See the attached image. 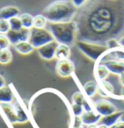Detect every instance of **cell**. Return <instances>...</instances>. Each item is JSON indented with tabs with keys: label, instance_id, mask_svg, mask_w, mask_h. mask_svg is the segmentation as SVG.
<instances>
[{
	"label": "cell",
	"instance_id": "6da1fadb",
	"mask_svg": "<svg viewBox=\"0 0 124 128\" xmlns=\"http://www.w3.org/2000/svg\"><path fill=\"white\" fill-rule=\"evenodd\" d=\"M70 0H56L50 3L44 11L43 16L50 24L72 22L77 10Z\"/></svg>",
	"mask_w": 124,
	"mask_h": 128
},
{
	"label": "cell",
	"instance_id": "7a4b0ae2",
	"mask_svg": "<svg viewBox=\"0 0 124 128\" xmlns=\"http://www.w3.org/2000/svg\"><path fill=\"white\" fill-rule=\"evenodd\" d=\"M48 30L52 33L54 41L58 44L72 46L76 41L77 24L74 22L50 24Z\"/></svg>",
	"mask_w": 124,
	"mask_h": 128
},
{
	"label": "cell",
	"instance_id": "3957f363",
	"mask_svg": "<svg viewBox=\"0 0 124 128\" xmlns=\"http://www.w3.org/2000/svg\"><path fill=\"white\" fill-rule=\"evenodd\" d=\"M77 45L80 50L93 61H98L100 59L102 61L105 56L108 52V47L88 41H78Z\"/></svg>",
	"mask_w": 124,
	"mask_h": 128
},
{
	"label": "cell",
	"instance_id": "277c9868",
	"mask_svg": "<svg viewBox=\"0 0 124 128\" xmlns=\"http://www.w3.org/2000/svg\"><path fill=\"white\" fill-rule=\"evenodd\" d=\"M54 41L52 33L46 28L39 29V28H31L30 34H29V39L28 42L32 45L34 48H37L45 46L46 44Z\"/></svg>",
	"mask_w": 124,
	"mask_h": 128
},
{
	"label": "cell",
	"instance_id": "5b68a950",
	"mask_svg": "<svg viewBox=\"0 0 124 128\" xmlns=\"http://www.w3.org/2000/svg\"><path fill=\"white\" fill-rule=\"evenodd\" d=\"M55 71L61 78H68L72 76L75 71V64L70 59L58 60L55 66Z\"/></svg>",
	"mask_w": 124,
	"mask_h": 128
},
{
	"label": "cell",
	"instance_id": "8992f818",
	"mask_svg": "<svg viewBox=\"0 0 124 128\" xmlns=\"http://www.w3.org/2000/svg\"><path fill=\"white\" fill-rule=\"evenodd\" d=\"M94 109L101 116H106L117 112V108L116 106L106 99L97 100L94 103Z\"/></svg>",
	"mask_w": 124,
	"mask_h": 128
},
{
	"label": "cell",
	"instance_id": "52a82bcc",
	"mask_svg": "<svg viewBox=\"0 0 124 128\" xmlns=\"http://www.w3.org/2000/svg\"><path fill=\"white\" fill-rule=\"evenodd\" d=\"M29 34H30V30L29 29H25L22 28L20 30H18V31H13V30H10L8 32L7 37L11 45H16L18 43H22V42H25V41H28L29 39Z\"/></svg>",
	"mask_w": 124,
	"mask_h": 128
},
{
	"label": "cell",
	"instance_id": "ba28073f",
	"mask_svg": "<svg viewBox=\"0 0 124 128\" xmlns=\"http://www.w3.org/2000/svg\"><path fill=\"white\" fill-rule=\"evenodd\" d=\"M58 46V43L52 41L48 44H46L45 46L41 47L38 48V54L41 56V58L45 59V60H52L54 59L55 56V50Z\"/></svg>",
	"mask_w": 124,
	"mask_h": 128
},
{
	"label": "cell",
	"instance_id": "9c48e42d",
	"mask_svg": "<svg viewBox=\"0 0 124 128\" xmlns=\"http://www.w3.org/2000/svg\"><path fill=\"white\" fill-rule=\"evenodd\" d=\"M103 63L108 68V72L114 74L117 76H120L124 73V61L116 60V59H108L105 60Z\"/></svg>",
	"mask_w": 124,
	"mask_h": 128
},
{
	"label": "cell",
	"instance_id": "30bf717a",
	"mask_svg": "<svg viewBox=\"0 0 124 128\" xmlns=\"http://www.w3.org/2000/svg\"><path fill=\"white\" fill-rule=\"evenodd\" d=\"M0 110L4 112L6 118L10 123H18V116L16 109L12 103H0Z\"/></svg>",
	"mask_w": 124,
	"mask_h": 128
},
{
	"label": "cell",
	"instance_id": "8fae6325",
	"mask_svg": "<svg viewBox=\"0 0 124 128\" xmlns=\"http://www.w3.org/2000/svg\"><path fill=\"white\" fill-rule=\"evenodd\" d=\"M101 118L102 116L96 111L95 112L94 111L84 112V114L80 116L82 125H85V126H89V125H92V124H97V122L100 121Z\"/></svg>",
	"mask_w": 124,
	"mask_h": 128
},
{
	"label": "cell",
	"instance_id": "7c38bea8",
	"mask_svg": "<svg viewBox=\"0 0 124 128\" xmlns=\"http://www.w3.org/2000/svg\"><path fill=\"white\" fill-rule=\"evenodd\" d=\"M20 16V9L15 6H5L0 9V20H10L15 16Z\"/></svg>",
	"mask_w": 124,
	"mask_h": 128
},
{
	"label": "cell",
	"instance_id": "4fadbf2b",
	"mask_svg": "<svg viewBox=\"0 0 124 128\" xmlns=\"http://www.w3.org/2000/svg\"><path fill=\"white\" fill-rule=\"evenodd\" d=\"M70 56H71L70 46L58 44L56 50H55V56L54 57L57 60H65V59H69Z\"/></svg>",
	"mask_w": 124,
	"mask_h": 128
},
{
	"label": "cell",
	"instance_id": "5bb4252c",
	"mask_svg": "<svg viewBox=\"0 0 124 128\" xmlns=\"http://www.w3.org/2000/svg\"><path fill=\"white\" fill-rule=\"evenodd\" d=\"M14 100V92L11 86H5L0 89V103H12Z\"/></svg>",
	"mask_w": 124,
	"mask_h": 128
},
{
	"label": "cell",
	"instance_id": "9a60e30c",
	"mask_svg": "<svg viewBox=\"0 0 124 128\" xmlns=\"http://www.w3.org/2000/svg\"><path fill=\"white\" fill-rule=\"evenodd\" d=\"M122 112H114V114H108V116H102L100 120V124H104L108 127H110L112 125H114L116 122H117L119 120V118L121 116Z\"/></svg>",
	"mask_w": 124,
	"mask_h": 128
},
{
	"label": "cell",
	"instance_id": "2e32d148",
	"mask_svg": "<svg viewBox=\"0 0 124 128\" xmlns=\"http://www.w3.org/2000/svg\"><path fill=\"white\" fill-rule=\"evenodd\" d=\"M108 74H110V72H108V68L105 66V64H97L96 69H95V77H96L97 80H100V82L105 80L108 78Z\"/></svg>",
	"mask_w": 124,
	"mask_h": 128
},
{
	"label": "cell",
	"instance_id": "e0dca14e",
	"mask_svg": "<svg viewBox=\"0 0 124 128\" xmlns=\"http://www.w3.org/2000/svg\"><path fill=\"white\" fill-rule=\"evenodd\" d=\"M15 48L20 54H29L34 50V48L32 47V45L28 41L22 42V43H18V44L15 45Z\"/></svg>",
	"mask_w": 124,
	"mask_h": 128
},
{
	"label": "cell",
	"instance_id": "ac0fdd59",
	"mask_svg": "<svg viewBox=\"0 0 124 128\" xmlns=\"http://www.w3.org/2000/svg\"><path fill=\"white\" fill-rule=\"evenodd\" d=\"M98 88L99 86L95 80H89L84 84V90L85 94L88 98H90L96 94V92L98 91Z\"/></svg>",
	"mask_w": 124,
	"mask_h": 128
},
{
	"label": "cell",
	"instance_id": "d6986e66",
	"mask_svg": "<svg viewBox=\"0 0 124 128\" xmlns=\"http://www.w3.org/2000/svg\"><path fill=\"white\" fill-rule=\"evenodd\" d=\"M20 18L22 20V27L25 29H29L33 28V18L34 16H31L30 14H27V13H24L20 15Z\"/></svg>",
	"mask_w": 124,
	"mask_h": 128
},
{
	"label": "cell",
	"instance_id": "ffe728a7",
	"mask_svg": "<svg viewBox=\"0 0 124 128\" xmlns=\"http://www.w3.org/2000/svg\"><path fill=\"white\" fill-rule=\"evenodd\" d=\"M14 107L16 109V116H18V123H23V122H26L27 121V114H25V112L23 111L22 107L18 104V102L14 103Z\"/></svg>",
	"mask_w": 124,
	"mask_h": 128
},
{
	"label": "cell",
	"instance_id": "44dd1931",
	"mask_svg": "<svg viewBox=\"0 0 124 128\" xmlns=\"http://www.w3.org/2000/svg\"><path fill=\"white\" fill-rule=\"evenodd\" d=\"M46 24H48V20L43 15H37L33 18V27L34 28H39V29L46 28Z\"/></svg>",
	"mask_w": 124,
	"mask_h": 128
},
{
	"label": "cell",
	"instance_id": "7402d4cb",
	"mask_svg": "<svg viewBox=\"0 0 124 128\" xmlns=\"http://www.w3.org/2000/svg\"><path fill=\"white\" fill-rule=\"evenodd\" d=\"M13 59V54L9 48L2 50L0 52V64H8Z\"/></svg>",
	"mask_w": 124,
	"mask_h": 128
},
{
	"label": "cell",
	"instance_id": "603a6c76",
	"mask_svg": "<svg viewBox=\"0 0 124 128\" xmlns=\"http://www.w3.org/2000/svg\"><path fill=\"white\" fill-rule=\"evenodd\" d=\"M9 24H10V30H13V31H18L23 28L20 16H15L11 18L9 20Z\"/></svg>",
	"mask_w": 124,
	"mask_h": 128
},
{
	"label": "cell",
	"instance_id": "cb8c5ba5",
	"mask_svg": "<svg viewBox=\"0 0 124 128\" xmlns=\"http://www.w3.org/2000/svg\"><path fill=\"white\" fill-rule=\"evenodd\" d=\"M101 84H102V88H103V92L105 96H112L114 93V88L112 86L110 82H108L107 80H102L101 82Z\"/></svg>",
	"mask_w": 124,
	"mask_h": 128
},
{
	"label": "cell",
	"instance_id": "d4e9b609",
	"mask_svg": "<svg viewBox=\"0 0 124 128\" xmlns=\"http://www.w3.org/2000/svg\"><path fill=\"white\" fill-rule=\"evenodd\" d=\"M85 97L84 95L82 93V92H75L74 95L72 96V102L74 104H78V105H82L84 101Z\"/></svg>",
	"mask_w": 124,
	"mask_h": 128
},
{
	"label": "cell",
	"instance_id": "484cf974",
	"mask_svg": "<svg viewBox=\"0 0 124 128\" xmlns=\"http://www.w3.org/2000/svg\"><path fill=\"white\" fill-rule=\"evenodd\" d=\"M10 45H11V43H10V41L8 39L7 35L0 34V48H1V50L9 48Z\"/></svg>",
	"mask_w": 124,
	"mask_h": 128
},
{
	"label": "cell",
	"instance_id": "4316f807",
	"mask_svg": "<svg viewBox=\"0 0 124 128\" xmlns=\"http://www.w3.org/2000/svg\"><path fill=\"white\" fill-rule=\"evenodd\" d=\"M10 31V24L9 20H0V34H7Z\"/></svg>",
	"mask_w": 124,
	"mask_h": 128
},
{
	"label": "cell",
	"instance_id": "83f0119b",
	"mask_svg": "<svg viewBox=\"0 0 124 128\" xmlns=\"http://www.w3.org/2000/svg\"><path fill=\"white\" fill-rule=\"evenodd\" d=\"M72 110H73V112H74V116H80L84 114V112L82 106L78 104H74V103L72 104Z\"/></svg>",
	"mask_w": 124,
	"mask_h": 128
},
{
	"label": "cell",
	"instance_id": "f1b7e54d",
	"mask_svg": "<svg viewBox=\"0 0 124 128\" xmlns=\"http://www.w3.org/2000/svg\"><path fill=\"white\" fill-rule=\"evenodd\" d=\"M82 106L84 112H90V111H93V108H94V105L91 103V101L88 100V99H86V98L84 99V103H82Z\"/></svg>",
	"mask_w": 124,
	"mask_h": 128
},
{
	"label": "cell",
	"instance_id": "f546056e",
	"mask_svg": "<svg viewBox=\"0 0 124 128\" xmlns=\"http://www.w3.org/2000/svg\"><path fill=\"white\" fill-rule=\"evenodd\" d=\"M71 2L73 3V5L76 8H80V7H82L85 2H86V0H71Z\"/></svg>",
	"mask_w": 124,
	"mask_h": 128
},
{
	"label": "cell",
	"instance_id": "4dcf8cb0",
	"mask_svg": "<svg viewBox=\"0 0 124 128\" xmlns=\"http://www.w3.org/2000/svg\"><path fill=\"white\" fill-rule=\"evenodd\" d=\"M73 125H74L73 127H78V126H82V125L80 116H75L74 118V124Z\"/></svg>",
	"mask_w": 124,
	"mask_h": 128
},
{
	"label": "cell",
	"instance_id": "1f68e13d",
	"mask_svg": "<svg viewBox=\"0 0 124 128\" xmlns=\"http://www.w3.org/2000/svg\"><path fill=\"white\" fill-rule=\"evenodd\" d=\"M108 128H124V122L123 121L118 120V121L116 122L114 125H112L110 127H108Z\"/></svg>",
	"mask_w": 124,
	"mask_h": 128
},
{
	"label": "cell",
	"instance_id": "d6a6232c",
	"mask_svg": "<svg viewBox=\"0 0 124 128\" xmlns=\"http://www.w3.org/2000/svg\"><path fill=\"white\" fill-rule=\"evenodd\" d=\"M6 86V82H5V79L2 75H0V89L2 88H4Z\"/></svg>",
	"mask_w": 124,
	"mask_h": 128
},
{
	"label": "cell",
	"instance_id": "836d02e7",
	"mask_svg": "<svg viewBox=\"0 0 124 128\" xmlns=\"http://www.w3.org/2000/svg\"><path fill=\"white\" fill-rule=\"evenodd\" d=\"M119 82H120L121 86H124V73H123V74H121V75L119 76Z\"/></svg>",
	"mask_w": 124,
	"mask_h": 128
},
{
	"label": "cell",
	"instance_id": "e575fe53",
	"mask_svg": "<svg viewBox=\"0 0 124 128\" xmlns=\"http://www.w3.org/2000/svg\"><path fill=\"white\" fill-rule=\"evenodd\" d=\"M118 43H119V45H120L122 48H124V36H122V37L118 40Z\"/></svg>",
	"mask_w": 124,
	"mask_h": 128
},
{
	"label": "cell",
	"instance_id": "d590c367",
	"mask_svg": "<svg viewBox=\"0 0 124 128\" xmlns=\"http://www.w3.org/2000/svg\"><path fill=\"white\" fill-rule=\"evenodd\" d=\"M120 96L124 99V86H122L121 88V91H120Z\"/></svg>",
	"mask_w": 124,
	"mask_h": 128
},
{
	"label": "cell",
	"instance_id": "8d00e7d4",
	"mask_svg": "<svg viewBox=\"0 0 124 128\" xmlns=\"http://www.w3.org/2000/svg\"><path fill=\"white\" fill-rule=\"evenodd\" d=\"M119 120H120V121H123L124 122V112L121 114V116H120V118H119Z\"/></svg>",
	"mask_w": 124,
	"mask_h": 128
},
{
	"label": "cell",
	"instance_id": "74e56055",
	"mask_svg": "<svg viewBox=\"0 0 124 128\" xmlns=\"http://www.w3.org/2000/svg\"><path fill=\"white\" fill-rule=\"evenodd\" d=\"M87 128H98V125L97 124H92V125L87 126Z\"/></svg>",
	"mask_w": 124,
	"mask_h": 128
},
{
	"label": "cell",
	"instance_id": "f35d334b",
	"mask_svg": "<svg viewBox=\"0 0 124 128\" xmlns=\"http://www.w3.org/2000/svg\"><path fill=\"white\" fill-rule=\"evenodd\" d=\"M98 128H108V127L106 126V125H104V124H99V125H98Z\"/></svg>",
	"mask_w": 124,
	"mask_h": 128
},
{
	"label": "cell",
	"instance_id": "ab89813d",
	"mask_svg": "<svg viewBox=\"0 0 124 128\" xmlns=\"http://www.w3.org/2000/svg\"><path fill=\"white\" fill-rule=\"evenodd\" d=\"M73 128H84L82 126H78V127H73Z\"/></svg>",
	"mask_w": 124,
	"mask_h": 128
},
{
	"label": "cell",
	"instance_id": "60d3db41",
	"mask_svg": "<svg viewBox=\"0 0 124 128\" xmlns=\"http://www.w3.org/2000/svg\"><path fill=\"white\" fill-rule=\"evenodd\" d=\"M1 50H1V48H0V52H1Z\"/></svg>",
	"mask_w": 124,
	"mask_h": 128
}]
</instances>
